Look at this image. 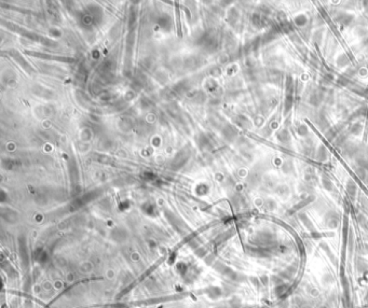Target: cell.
<instances>
[{
  "mask_svg": "<svg viewBox=\"0 0 368 308\" xmlns=\"http://www.w3.org/2000/svg\"><path fill=\"white\" fill-rule=\"evenodd\" d=\"M302 308H312V307H311V306H310V305H304Z\"/></svg>",
  "mask_w": 368,
  "mask_h": 308,
  "instance_id": "cell-1",
  "label": "cell"
},
{
  "mask_svg": "<svg viewBox=\"0 0 368 308\" xmlns=\"http://www.w3.org/2000/svg\"><path fill=\"white\" fill-rule=\"evenodd\" d=\"M319 308H327V306H326V305H322Z\"/></svg>",
  "mask_w": 368,
  "mask_h": 308,
  "instance_id": "cell-2",
  "label": "cell"
},
{
  "mask_svg": "<svg viewBox=\"0 0 368 308\" xmlns=\"http://www.w3.org/2000/svg\"><path fill=\"white\" fill-rule=\"evenodd\" d=\"M366 300H367V301H368V294H367V296H366Z\"/></svg>",
  "mask_w": 368,
  "mask_h": 308,
  "instance_id": "cell-3",
  "label": "cell"
}]
</instances>
